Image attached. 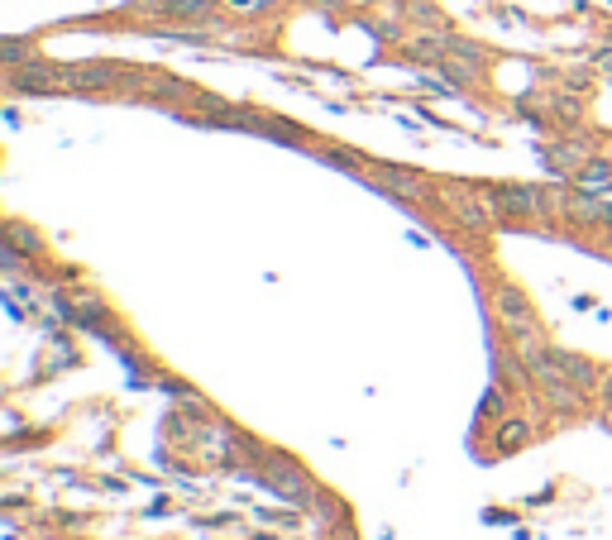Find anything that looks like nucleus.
Returning a JSON list of instances; mask_svg holds the SVG:
<instances>
[{
  "label": "nucleus",
  "instance_id": "f257e3e1",
  "mask_svg": "<svg viewBox=\"0 0 612 540\" xmlns=\"http://www.w3.org/2000/svg\"><path fill=\"white\" fill-rule=\"evenodd\" d=\"M263 483H268L278 497L297 502V507H311V502H316V483H311V474L297 469L287 454H268V464H263Z\"/></svg>",
  "mask_w": 612,
  "mask_h": 540
},
{
  "label": "nucleus",
  "instance_id": "f03ea898",
  "mask_svg": "<svg viewBox=\"0 0 612 540\" xmlns=\"http://www.w3.org/2000/svg\"><path fill=\"white\" fill-rule=\"evenodd\" d=\"M445 206L455 211L464 230H493V220L503 216L493 206V192H469V187H445Z\"/></svg>",
  "mask_w": 612,
  "mask_h": 540
},
{
  "label": "nucleus",
  "instance_id": "7ed1b4c3",
  "mask_svg": "<svg viewBox=\"0 0 612 540\" xmlns=\"http://www.w3.org/2000/svg\"><path fill=\"white\" fill-rule=\"evenodd\" d=\"M498 316H503V330L512 340H536L541 325H536V311L517 287H498Z\"/></svg>",
  "mask_w": 612,
  "mask_h": 540
},
{
  "label": "nucleus",
  "instance_id": "20e7f679",
  "mask_svg": "<svg viewBox=\"0 0 612 540\" xmlns=\"http://www.w3.org/2000/svg\"><path fill=\"white\" fill-rule=\"evenodd\" d=\"M493 206H498L503 216H517V220H536L550 211L541 187H493Z\"/></svg>",
  "mask_w": 612,
  "mask_h": 540
},
{
  "label": "nucleus",
  "instance_id": "39448f33",
  "mask_svg": "<svg viewBox=\"0 0 612 540\" xmlns=\"http://www.w3.org/2000/svg\"><path fill=\"white\" fill-rule=\"evenodd\" d=\"M550 364L565 373L569 383H579V388H593L598 383V364L584 359V354H569V349H550Z\"/></svg>",
  "mask_w": 612,
  "mask_h": 540
},
{
  "label": "nucleus",
  "instance_id": "423d86ee",
  "mask_svg": "<svg viewBox=\"0 0 612 540\" xmlns=\"http://www.w3.org/2000/svg\"><path fill=\"white\" fill-rule=\"evenodd\" d=\"M373 177H378L383 192L402 196V201H421V196H426V182H421L416 173H407V168H378Z\"/></svg>",
  "mask_w": 612,
  "mask_h": 540
},
{
  "label": "nucleus",
  "instance_id": "0eeeda50",
  "mask_svg": "<svg viewBox=\"0 0 612 540\" xmlns=\"http://www.w3.org/2000/svg\"><path fill=\"white\" fill-rule=\"evenodd\" d=\"M120 72L110 63H91V67H67V87H82V91H101V87H115Z\"/></svg>",
  "mask_w": 612,
  "mask_h": 540
},
{
  "label": "nucleus",
  "instance_id": "6e6552de",
  "mask_svg": "<svg viewBox=\"0 0 612 540\" xmlns=\"http://www.w3.org/2000/svg\"><path fill=\"white\" fill-rule=\"evenodd\" d=\"M531 440V421H517V416H503L498 431H493V450L498 454H517Z\"/></svg>",
  "mask_w": 612,
  "mask_h": 540
},
{
  "label": "nucleus",
  "instance_id": "1a4fd4ad",
  "mask_svg": "<svg viewBox=\"0 0 612 540\" xmlns=\"http://www.w3.org/2000/svg\"><path fill=\"white\" fill-rule=\"evenodd\" d=\"M574 187L579 192H612V163H603V158H593V163H584L579 173H574Z\"/></svg>",
  "mask_w": 612,
  "mask_h": 540
},
{
  "label": "nucleus",
  "instance_id": "9d476101",
  "mask_svg": "<svg viewBox=\"0 0 612 540\" xmlns=\"http://www.w3.org/2000/svg\"><path fill=\"white\" fill-rule=\"evenodd\" d=\"M149 10H163V15H206L211 10V0H158Z\"/></svg>",
  "mask_w": 612,
  "mask_h": 540
},
{
  "label": "nucleus",
  "instance_id": "9b49d317",
  "mask_svg": "<svg viewBox=\"0 0 612 540\" xmlns=\"http://www.w3.org/2000/svg\"><path fill=\"white\" fill-rule=\"evenodd\" d=\"M507 416V392L503 388H493L488 397L479 402V421H503Z\"/></svg>",
  "mask_w": 612,
  "mask_h": 540
},
{
  "label": "nucleus",
  "instance_id": "f8f14e48",
  "mask_svg": "<svg viewBox=\"0 0 612 540\" xmlns=\"http://www.w3.org/2000/svg\"><path fill=\"white\" fill-rule=\"evenodd\" d=\"M550 163H555V168H574V173H579L589 158H584V149H574V144H560V149H550Z\"/></svg>",
  "mask_w": 612,
  "mask_h": 540
},
{
  "label": "nucleus",
  "instance_id": "ddd939ff",
  "mask_svg": "<svg viewBox=\"0 0 612 540\" xmlns=\"http://www.w3.org/2000/svg\"><path fill=\"white\" fill-rule=\"evenodd\" d=\"M5 239H10V244H15V249H24V254H39V239L29 235V230H24V225H10V230H5Z\"/></svg>",
  "mask_w": 612,
  "mask_h": 540
},
{
  "label": "nucleus",
  "instance_id": "4468645a",
  "mask_svg": "<svg viewBox=\"0 0 612 540\" xmlns=\"http://www.w3.org/2000/svg\"><path fill=\"white\" fill-rule=\"evenodd\" d=\"M230 10H240V15H259V10H268L273 0H225Z\"/></svg>",
  "mask_w": 612,
  "mask_h": 540
},
{
  "label": "nucleus",
  "instance_id": "2eb2a0df",
  "mask_svg": "<svg viewBox=\"0 0 612 540\" xmlns=\"http://www.w3.org/2000/svg\"><path fill=\"white\" fill-rule=\"evenodd\" d=\"M603 397H608V407H612V378H603Z\"/></svg>",
  "mask_w": 612,
  "mask_h": 540
}]
</instances>
